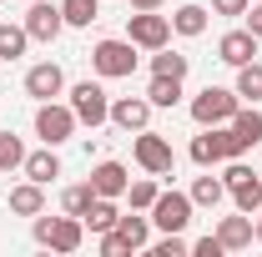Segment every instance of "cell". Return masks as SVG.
Returning <instances> with one entry per match:
<instances>
[{
	"mask_svg": "<svg viewBox=\"0 0 262 257\" xmlns=\"http://www.w3.org/2000/svg\"><path fill=\"white\" fill-rule=\"evenodd\" d=\"M131 152H136V161H141V166H146V172H151V177H166V172H171V141H166V136H157V131H136V146H131Z\"/></svg>",
	"mask_w": 262,
	"mask_h": 257,
	"instance_id": "10",
	"label": "cell"
},
{
	"mask_svg": "<svg viewBox=\"0 0 262 257\" xmlns=\"http://www.w3.org/2000/svg\"><path fill=\"white\" fill-rule=\"evenodd\" d=\"M20 161H26V146H20V136L0 131V172H10V166H20Z\"/></svg>",
	"mask_w": 262,
	"mask_h": 257,
	"instance_id": "30",
	"label": "cell"
},
{
	"mask_svg": "<svg viewBox=\"0 0 262 257\" xmlns=\"http://www.w3.org/2000/svg\"><path fill=\"white\" fill-rule=\"evenodd\" d=\"M187 197H192V207H217V202L227 197V182H222V177H196Z\"/></svg>",
	"mask_w": 262,
	"mask_h": 257,
	"instance_id": "20",
	"label": "cell"
},
{
	"mask_svg": "<svg viewBox=\"0 0 262 257\" xmlns=\"http://www.w3.org/2000/svg\"><path fill=\"white\" fill-rule=\"evenodd\" d=\"M222 182H227V197L237 202V212H257L262 207V177H252V166H242L237 157L227 161Z\"/></svg>",
	"mask_w": 262,
	"mask_h": 257,
	"instance_id": "6",
	"label": "cell"
},
{
	"mask_svg": "<svg viewBox=\"0 0 262 257\" xmlns=\"http://www.w3.org/2000/svg\"><path fill=\"white\" fill-rule=\"evenodd\" d=\"M81 237H86V222L81 217H40L35 212V242L40 247H51V252H76L81 247Z\"/></svg>",
	"mask_w": 262,
	"mask_h": 257,
	"instance_id": "2",
	"label": "cell"
},
{
	"mask_svg": "<svg viewBox=\"0 0 262 257\" xmlns=\"http://www.w3.org/2000/svg\"><path fill=\"white\" fill-rule=\"evenodd\" d=\"M91 66H96V76H106V81H121V76L136 71V46L131 40H96Z\"/></svg>",
	"mask_w": 262,
	"mask_h": 257,
	"instance_id": "5",
	"label": "cell"
},
{
	"mask_svg": "<svg viewBox=\"0 0 262 257\" xmlns=\"http://www.w3.org/2000/svg\"><path fill=\"white\" fill-rule=\"evenodd\" d=\"M101 252H106V257H126V252H136V247H131L126 237L111 227V232H101Z\"/></svg>",
	"mask_w": 262,
	"mask_h": 257,
	"instance_id": "33",
	"label": "cell"
},
{
	"mask_svg": "<svg viewBox=\"0 0 262 257\" xmlns=\"http://www.w3.org/2000/svg\"><path fill=\"white\" fill-rule=\"evenodd\" d=\"M91 187H96V197H126L131 177H126L121 161H101L96 172H91Z\"/></svg>",
	"mask_w": 262,
	"mask_h": 257,
	"instance_id": "16",
	"label": "cell"
},
{
	"mask_svg": "<svg viewBox=\"0 0 262 257\" xmlns=\"http://www.w3.org/2000/svg\"><path fill=\"white\" fill-rule=\"evenodd\" d=\"M247 152V141L232 126H202V136H192V161L196 166H217V161H232Z\"/></svg>",
	"mask_w": 262,
	"mask_h": 257,
	"instance_id": "1",
	"label": "cell"
},
{
	"mask_svg": "<svg viewBox=\"0 0 262 257\" xmlns=\"http://www.w3.org/2000/svg\"><path fill=\"white\" fill-rule=\"evenodd\" d=\"M146 101H151V106H177V101H182V81H177V76H151Z\"/></svg>",
	"mask_w": 262,
	"mask_h": 257,
	"instance_id": "22",
	"label": "cell"
},
{
	"mask_svg": "<svg viewBox=\"0 0 262 257\" xmlns=\"http://www.w3.org/2000/svg\"><path fill=\"white\" fill-rule=\"evenodd\" d=\"M26 26H0V61H20L26 56Z\"/></svg>",
	"mask_w": 262,
	"mask_h": 257,
	"instance_id": "25",
	"label": "cell"
},
{
	"mask_svg": "<svg viewBox=\"0 0 262 257\" xmlns=\"http://www.w3.org/2000/svg\"><path fill=\"white\" fill-rule=\"evenodd\" d=\"M227 126L237 131L247 146H257V141H262V111H257V106H252V111H242V106H237V116H232Z\"/></svg>",
	"mask_w": 262,
	"mask_h": 257,
	"instance_id": "23",
	"label": "cell"
},
{
	"mask_svg": "<svg viewBox=\"0 0 262 257\" xmlns=\"http://www.w3.org/2000/svg\"><path fill=\"white\" fill-rule=\"evenodd\" d=\"M71 131H76V111H71V106H56V101H40V111H35V136H40L46 146H61V141H71Z\"/></svg>",
	"mask_w": 262,
	"mask_h": 257,
	"instance_id": "7",
	"label": "cell"
},
{
	"mask_svg": "<svg viewBox=\"0 0 262 257\" xmlns=\"http://www.w3.org/2000/svg\"><path fill=\"white\" fill-rule=\"evenodd\" d=\"M91 202H96V187H91V182H76V187H66V197H61V207L71 217H86Z\"/></svg>",
	"mask_w": 262,
	"mask_h": 257,
	"instance_id": "26",
	"label": "cell"
},
{
	"mask_svg": "<svg viewBox=\"0 0 262 257\" xmlns=\"http://www.w3.org/2000/svg\"><path fill=\"white\" fill-rule=\"evenodd\" d=\"M116 232L126 237L131 247H146V237H151V227H146V217H116Z\"/></svg>",
	"mask_w": 262,
	"mask_h": 257,
	"instance_id": "29",
	"label": "cell"
},
{
	"mask_svg": "<svg viewBox=\"0 0 262 257\" xmlns=\"http://www.w3.org/2000/svg\"><path fill=\"white\" fill-rule=\"evenodd\" d=\"M247 31L262 40V0H257V5H247Z\"/></svg>",
	"mask_w": 262,
	"mask_h": 257,
	"instance_id": "36",
	"label": "cell"
},
{
	"mask_svg": "<svg viewBox=\"0 0 262 257\" xmlns=\"http://www.w3.org/2000/svg\"><path fill=\"white\" fill-rule=\"evenodd\" d=\"M20 166H26V177H31V182H40V187H51V182L61 177V157H56L51 146H46V152H31Z\"/></svg>",
	"mask_w": 262,
	"mask_h": 257,
	"instance_id": "18",
	"label": "cell"
},
{
	"mask_svg": "<svg viewBox=\"0 0 262 257\" xmlns=\"http://www.w3.org/2000/svg\"><path fill=\"white\" fill-rule=\"evenodd\" d=\"M66 26H91L96 20V0H61Z\"/></svg>",
	"mask_w": 262,
	"mask_h": 257,
	"instance_id": "28",
	"label": "cell"
},
{
	"mask_svg": "<svg viewBox=\"0 0 262 257\" xmlns=\"http://www.w3.org/2000/svg\"><path fill=\"white\" fill-rule=\"evenodd\" d=\"M111 121L121 131H141L146 121H151V101L146 96H121V101H111Z\"/></svg>",
	"mask_w": 262,
	"mask_h": 257,
	"instance_id": "15",
	"label": "cell"
},
{
	"mask_svg": "<svg viewBox=\"0 0 262 257\" xmlns=\"http://www.w3.org/2000/svg\"><path fill=\"white\" fill-rule=\"evenodd\" d=\"M237 91H227V86H207V91H196L192 101V121L196 126H227L232 116H237Z\"/></svg>",
	"mask_w": 262,
	"mask_h": 257,
	"instance_id": "3",
	"label": "cell"
},
{
	"mask_svg": "<svg viewBox=\"0 0 262 257\" xmlns=\"http://www.w3.org/2000/svg\"><path fill=\"white\" fill-rule=\"evenodd\" d=\"M192 252H196V257H222L227 247H222L217 237H196V242H192Z\"/></svg>",
	"mask_w": 262,
	"mask_h": 257,
	"instance_id": "35",
	"label": "cell"
},
{
	"mask_svg": "<svg viewBox=\"0 0 262 257\" xmlns=\"http://www.w3.org/2000/svg\"><path fill=\"white\" fill-rule=\"evenodd\" d=\"M131 10H162V0H131Z\"/></svg>",
	"mask_w": 262,
	"mask_h": 257,
	"instance_id": "37",
	"label": "cell"
},
{
	"mask_svg": "<svg viewBox=\"0 0 262 257\" xmlns=\"http://www.w3.org/2000/svg\"><path fill=\"white\" fill-rule=\"evenodd\" d=\"M61 86H66V76H61V66L56 61H40L26 71V91H31L35 101H51V96H61Z\"/></svg>",
	"mask_w": 262,
	"mask_h": 257,
	"instance_id": "12",
	"label": "cell"
},
{
	"mask_svg": "<svg viewBox=\"0 0 262 257\" xmlns=\"http://www.w3.org/2000/svg\"><path fill=\"white\" fill-rule=\"evenodd\" d=\"M171 31L177 35H202L207 31V10H202V5H182V10L171 15Z\"/></svg>",
	"mask_w": 262,
	"mask_h": 257,
	"instance_id": "24",
	"label": "cell"
},
{
	"mask_svg": "<svg viewBox=\"0 0 262 257\" xmlns=\"http://www.w3.org/2000/svg\"><path fill=\"white\" fill-rule=\"evenodd\" d=\"M10 212H20V217H35V212H46V187L40 182H20V187H10Z\"/></svg>",
	"mask_w": 262,
	"mask_h": 257,
	"instance_id": "17",
	"label": "cell"
},
{
	"mask_svg": "<svg viewBox=\"0 0 262 257\" xmlns=\"http://www.w3.org/2000/svg\"><path fill=\"white\" fill-rule=\"evenodd\" d=\"M252 237H257V222H252V212H242V217H222V222H217V242H222L227 252H242V247H252Z\"/></svg>",
	"mask_w": 262,
	"mask_h": 257,
	"instance_id": "13",
	"label": "cell"
},
{
	"mask_svg": "<svg viewBox=\"0 0 262 257\" xmlns=\"http://www.w3.org/2000/svg\"><path fill=\"white\" fill-rule=\"evenodd\" d=\"M66 31V15H61V5H51V0H31V15H26V35L31 40H56V35Z\"/></svg>",
	"mask_w": 262,
	"mask_h": 257,
	"instance_id": "11",
	"label": "cell"
},
{
	"mask_svg": "<svg viewBox=\"0 0 262 257\" xmlns=\"http://www.w3.org/2000/svg\"><path fill=\"white\" fill-rule=\"evenodd\" d=\"M187 66H192L187 56H177V51H166V46H162V51L151 56V76H177V81H182V76H187Z\"/></svg>",
	"mask_w": 262,
	"mask_h": 257,
	"instance_id": "27",
	"label": "cell"
},
{
	"mask_svg": "<svg viewBox=\"0 0 262 257\" xmlns=\"http://www.w3.org/2000/svg\"><path fill=\"white\" fill-rule=\"evenodd\" d=\"M252 0H212V15H247Z\"/></svg>",
	"mask_w": 262,
	"mask_h": 257,
	"instance_id": "34",
	"label": "cell"
},
{
	"mask_svg": "<svg viewBox=\"0 0 262 257\" xmlns=\"http://www.w3.org/2000/svg\"><path fill=\"white\" fill-rule=\"evenodd\" d=\"M217 61H227V66L257 61V35H252V31H227L222 40H217Z\"/></svg>",
	"mask_w": 262,
	"mask_h": 257,
	"instance_id": "14",
	"label": "cell"
},
{
	"mask_svg": "<svg viewBox=\"0 0 262 257\" xmlns=\"http://www.w3.org/2000/svg\"><path fill=\"white\" fill-rule=\"evenodd\" d=\"M116 217H121V212H116V197H96V202L86 207V217H81V222L91 227V232H111Z\"/></svg>",
	"mask_w": 262,
	"mask_h": 257,
	"instance_id": "19",
	"label": "cell"
},
{
	"mask_svg": "<svg viewBox=\"0 0 262 257\" xmlns=\"http://www.w3.org/2000/svg\"><path fill=\"white\" fill-rule=\"evenodd\" d=\"M71 111H76V121H86V126L111 121V101H106V91H101L96 81H81V86H71Z\"/></svg>",
	"mask_w": 262,
	"mask_h": 257,
	"instance_id": "8",
	"label": "cell"
},
{
	"mask_svg": "<svg viewBox=\"0 0 262 257\" xmlns=\"http://www.w3.org/2000/svg\"><path fill=\"white\" fill-rule=\"evenodd\" d=\"M187 252H192V242H187L182 232H166L162 242L151 247V257H187Z\"/></svg>",
	"mask_w": 262,
	"mask_h": 257,
	"instance_id": "32",
	"label": "cell"
},
{
	"mask_svg": "<svg viewBox=\"0 0 262 257\" xmlns=\"http://www.w3.org/2000/svg\"><path fill=\"white\" fill-rule=\"evenodd\" d=\"M126 197H131V212H151V202H157V182H131Z\"/></svg>",
	"mask_w": 262,
	"mask_h": 257,
	"instance_id": "31",
	"label": "cell"
},
{
	"mask_svg": "<svg viewBox=\"0 0 262 257\" xmlns=\"http://www.w3.org/2000/svg\"><path fill=\"white\" fill-rule=\"evenodd\" d=\"M126 40L141 46V51H162L171 40V15H157V10H136L126 15Z\"/></svg>",
	"mask_w": 262,
	"mask_h": 257,
	"instance_id": "4",
	"label": "cell"
},
{
	"mask_svg": "<svg viewBox=\"0 0 262 257\" xmlns=\"http://www.w3.org/2000/svg\"><path fill=\"white\" fill-rule=\"evenodd\" d=\"M151 222L162 227V232H187V222H192V197L187 192H157Z\"/></svg>",
	"mask_w": 262,
	"mask_h": 257,
	"instance_id": "9",
	"label": "cell"
},
{
	"mask_svg": "<svg viewBox=\"0 0 262 257\" xmlns=\"http://www.w3.org/2000/svg\"><path fill=\"white\" fill-rule=\"evenodd\" d=\"M252 217H257V242H262V207H257V212H252Z\"/></svg>",
	"mask_w": 262,
	"mask_h": 257,
	"instance_id": "38",
	"label": "cell"
},
{
	"mask_svg": "<svg viewBox=\"0 0 262 257\" xmlns=\"http://www.w3.org/2000/svg\"><path fill=\"white\" fill-rule=\"evenodd\" d=\"M237 96H242V101H252V106L262 101V61L237 66Z\"/></svg>",
	"mask_w": 262,
	"mask_h": 257,
	"instance_id": "21",
	"label": "cell"
}]
</instances>
